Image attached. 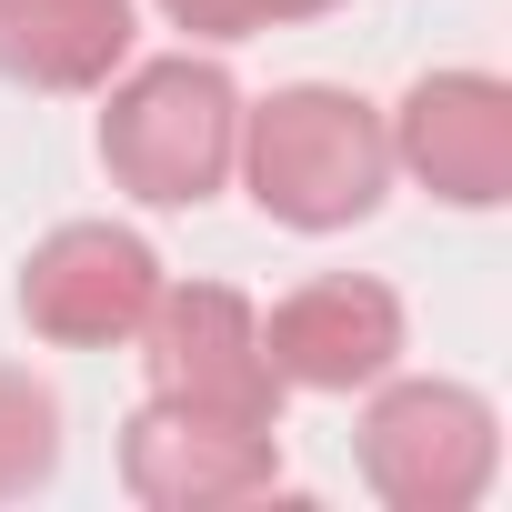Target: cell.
<instances>
[{
    "mask_svg": "<svg viewBox=\"0 0 512 512\" xmlns=\"http://www.w3.org/2000/svg\"><path fill=\"white\" fill-rule=\"evenodd\" d=\"M231 171L251 181L262 221H282V231H352L392 191V131H382V111L362 91L292 81L272 101H241Z\"/></svg>",
    "mask_w": 512,
    "mask_h": 512,
    "instance_id": "cell-1",
    "label": "cell"
},
{
    "mask_svg": "<svg viewBox=\"0 0 512 512\" xmlns=\"http://www.w3.org/2000/svg\"><path fill=\"white\" fill-rule=\"evenodd\" d=\"M111 111H101V171L151 201V211H191L231 181V151H241V91L221 61H141L121 81H101Z\"/></svg>",
    "mask_w": 512,
    "mask_h": 512,
    "instance_id": "cell-2",
    "label": "cell"
},
{
    "mask_svg": "<svg viewBox=\"0 0 512 512\" xmlns=\"http://www.w3.org/2000/svg\"><path fill=\"white\" fill-rule=\"evenodd\" d=\"M352 462H362L372 502H392V512H472L502 472V422L472 382H392L382 372V392L352 432Z\"/></svg>",
    "mask_w": 512,
    "mask_h": 512,
    "instance_id": "cell-3",
    "label": "cell"
},
{
    "mask_svg": "<svg viewBox=\"0 0 512 512\" xmlns=\"http://www.w3.org/2000/svg\"><path fill=\"white\" fill-rule=\"evenodd\" d=\"M131 342H141L151 402L282 432V372L262 352V312H251L231 282H161V302H151V322Z\"/></svg>",
    "mask_w": 512,
    "mask_h": 512,
    "instance_id": "cell-4",
    "label": "cell"
},
{
    "mask_svg": "<svg viewBox=\"0 0 512 512\" xmlns=\"http://www.w3.org/2000/svg\"><path fill=\"white\" fill-rule=\"evenodd\" d=\"M161 302V251L121 221H61L21 262V322L51 352H111Z\"/></svg>",
    "mask_w": 512,
    "mask_h": 512,
    "instance_id": "cell-5",
    "label": "cell"
},
{
    "mask_svg": "<svg viewBox=\"0 0 512 512\" xmlns=\"http://www.w3.org/2000/svg\"><path fill=\"white\" fill-rule=\"evenodd\" d=\"M382 131H392V171H412L432 201H452V211H502L512 201V81L422 71Z\"/></svg>",
    "mask_w": 512,
    "mask_h": 512,
    "instance_id": "cell-6",
    "label": "cell"
},
{
    "mask_svg": "<svg viewBox=\"0 0 512 512\" xmlns=\"http://www.w3.org/2000/svg\"><path fill=\"white\" fill-rule=\"evenodd\" d=\"M121 482L151 512H231V502H262L282 482V432L141 402L121 422Z\"/></svg>",
    "mask_w": 512,
    "mask_h": 512,
    "instance_id": "cell-7",
    "label": "cell"
},
{
    "mask_svg": "<svg viewBox=\"0 0 512 512\" xmlns=\"http://www.w3.org/2000/svg\"><path fill=\"white\" fill-rule=\"evenodd\" d=\"M262 352H272L282 392H372L402 362V302L372 272H322L272 302Z\"/></svg>",
    "mask_w": 512,
    "mask_h": 512,
    "instance_id": "cell-8",
    "label": "cell"
},
{
    "mask_svg": "<svg viewBox=\"0 0 512 512\" xmlns=\"http://www.w3.org/2000/svg\"><path fill=\"white\" fill-rule=\"evenodd\" d=\"M131 61V0H0V81L101 91Z\"/></svg>",
    "mask_w": 512,
    "mask_h": 512,
    "instance_id": "cell-9",
    "label": "cell"
},
{
    "mask_svg": "<svg viewBox=\"0 0 512 512\" xmlns=\"http://www.w3.org/2000/svg\"><path fill=\"white\" fill-rule=\"evenodd\" d=\"M61 472V392L0 362V502H21Z\"/></svg>",
    "mask_w": 512,
    "mask_h": 512,
    "instance_id": "cell-10",
    "label": "cell"
},
{
    "mask_svg": "<svg viewBox=\"0 0 512 512\" xmlns=\"http://www.w3.org/2000/svg\"><path fill=\"white\" fill-rule=\"evenodd\" d=\"M322 11H342V0H161V21L191 41H251V31H292Z\"/></svg>",
    "mask_w": 512,
    "mask_h": 512,
    "instance_id": "cell-11",
    "label": "cell"
}]
</instances>
